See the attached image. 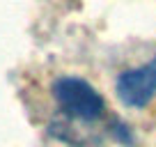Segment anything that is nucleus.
<instances>
[{"label": "nucleus", "instance_id": "obj_1", "mask_svg": "<svg viewBox=\"0 0 156 147\" xmlns=\"http://www.w3.org/2000/svg\"><path fill=\"white\" fill-rule=\"evenodd\" d=\"M51 90L60 110L76 122H97L106 110L103 97L78 76H60Z\"/></svg>", "mask_w": 156, "mask_h": 147}, {"label": "nucleus", "instance_id": "obj_2", "mask_svg": "<svg viewBox=\"0 0 156 147\" xmlns=\"http://www.w3.org/2000/svg\"><path fill=\"white\" fill-rule=\"evenodd\" d=\"M115 92L126 108H145L156 97V55L142 67L119 74Z\"/></svg>", "mask_w": 156, "mask_h": 147}]
</instances>
